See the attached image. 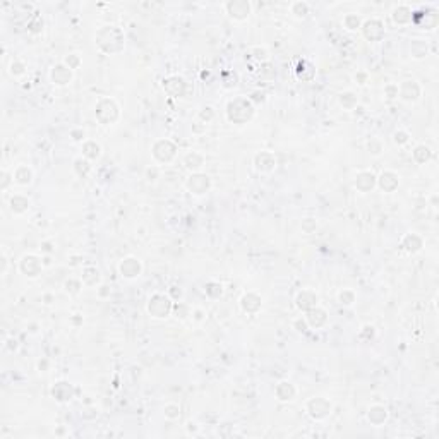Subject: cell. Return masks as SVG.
<instances>
[{
    "mask_svg": "<svg viewBox=\"0 0 439 439\" xmlns=\"http://www.w3.org/2000/svg\"><path fill=\"white\" fill-rule=\"evenodd\" d=\"M384 93L388 95V98H394V96H398V86H393V84H389V86L384 88Z\"/></svg>",
    "mask_w": 439,
    "mask_h": 439,
    "instance_id": "obj_42",
    "label": "cell"
},
{
    "mask_svg": "<svg viewBox=\"0 0 439 439\" xmlns=\"http://www.w3.org/2000/svg\"><path fill=\"white\" fill-rule=\"evenodd\" d=\"M206 293L209 297H213V299H216V297H220L221 293H223V287H221L220 283H208Z\"/></svg>",
    "mask_w": 439,
    "mask_h": 439,
    "instance_id": "obj_37",
    "label": "cell"
},
{
    "mask_svg": "<svg viewBox=\"0 0 439 439\" xmlns=\"http://www.w3.org/2000/svg\"><path fill=\"white\" fill-rule=\"evenodd\" d=\"M369 150H370V153H374V155H379L381 153V143H377V141H370L369 143Z\"/></svg>",
    "mask_w": 439,
    "mask_h": 439,
    "instance_id": "obj_43",
    "label": "cell"
},
{
    "mask_svg": "<svg viewBox=\"0 0 439 439\" xmlns=\"http://www.w3.org/2000/svg\"><path fill=\"white\" fill-rule=\"evenodd\" d=\"M83 155L86 156V158H98L100 156V146L96 143H93V141H88V143H84L83 146Z\"/></svg>",
    "mask_w": 439,
    "mask_h": 439,
    "instance_id": "obj_29",
    "label": "cell"
},
{
    "mask_svg": "<svg viewBox=\"0 0 439 439\" xmlns=\"http://www.w3.org/2000/svg\"><path fill=\"white\" fill-rule=\"evenodd\" d=\"M338 299H340V304L352 305L353 302H355V295H353V292H350V290H343V292L338 295Z\"/></svg>",
    "mask_w": 439,
    "mask_h": 439,
    "instance_id": "obj_36",
    "label": "cell"
},
{
    "mask_svg": "<svg viewBox=\"0 0 439 439\" xmlns=\"http://www.w3.org/2000/svg\"><path fill=\"white\" fill-rule=\"evenodd\" d=\"M340 103L343 105L347 110H352V108H355L357 105V96L353 95V93H343V95L340 96Z\"/></svg>",
    "mask_w": 439,
    "mask_h": 439,
    "instance_id": "obj_32",
    "label": "cell"
},
{
    "mask_svg": "<svg viewBox=\"0 0 439 439\" xmlns=\"http://www.w3.org/2000/svg\"><path fill=\"white\" fill-rule=\"evenodd\" d=\"M90 163L86 162V160H83V158H78L74 162V170H76V174L78 175H81V177H84L88 174V172H90Z\"/></svg>",
    "mask_w": 439,
    "mask_h": 439,
    "instance_id": "obj_33",
    "label": "cell"
},
{
    "mask_svg": "<svg viewBox=\"0 0 439 439\" xmlns=\"http://www.w3.org/2000/svg\"><path fill=\"white\" fill-rule=\"evenodd\" d=\"M165 415L168 418H177L180 415V408L177 405H167L165 406Z\"/></svg>",
    "mask_w": 439,
    "mask_h": 439,
    "instance_id": "obj_38",
    "label": "cell"
},
{
    "mask_svg": "<svg viewBox=\"0 0 439 439\" xmlns=\"http://www.w3.org/2000/svg\"><path fill=\"white\" fill-rule=\"evenodd\" d=\"M11 74L12 76H21V74H24V66H23V64H19V62L12 64V66H11Z\"/></svg>",
    "mask_w": 439,
    "mask_h": 439,
    "instance_id": "obj_41",
    "label": "cell"
},
{
    "mask_svg": "<svg viewBox=\"0 0 439 439\" xmlns=\"http://www.w3.org/2000/svg\"><path fill=\"white\" fill-rule=\"evenodd\" d=\"M374 185H376V177L370 174V172H362V174H358V175H357V179H355V187H357L360 192H369V191H372Z\"/></svg>",
    "mask_w": 439,
    "mask_h": 439,
    "instance_id": "obj_18",
    "label": "cell"
},
{
    "mask_svg": "<svg viewBox=\"0 0 439 439\" xmlns=\"http://www.w3.org/2000/svg\"><path fill=\"white\" fill-rule=\"evenodd\" d=\"M394 143H396V144H405V143H408V134H406V132H403V131L394 132Z\"/></svg>",
    "mask_w": 439,
    "mask_h": 439,
    "instance_id": "obj_40",
    "label": "cell"
},
{
    "mask_svg": "<svg viewBox=\"0 0 439 439\" xmlns=\"http://www.w3.org/2000/svg\"><path fill=\"white\" fill-rule=\"evenodd\" d=\"M297 307L300 309V311H311V309L316 307L317 304V297L314 295L312 292H309V290H304V292H300L299 295H297Z\"/></svg>",
    "mask_w": 439,
    "mask_h": 439,
    "instance_id": "obj_16",
    "label": "cell"
},
{
    "mask_svg": "<svg viewBox=\"0 0 439 439\" xmlns=\"http://www.w3.org/2000/svg\"><path fill=\"white\" fill-rule=\"evenodd\" d=\"M326 312L323 311V309H319L316 305L314 309H311V311H307V316H305V321H307L309 326H312V328H321L324 323H326Z\"/></svg>",
    "mask_w": 439,
    "mask_h": 439,
    "instance_id": "obj_20",
    "label": "cell"
},
{
    "mask_svg": "<svg viewBox=\"0 0 439 439\" xmlns=\"http://www.w3.org/2000/svg\"><path fill=\"white\" fill-rule=\"evenodd\" d=\"M295 328H297V331H305V329H307V321L297 319L295 321Z\"/></svg>",
    "mask_w": 439,
    "mask_h": 439,
    "instance_id": "obj_44",
    "label": "cell"
},
{
    "mask_svg": "<svg viewBox=\"0 0 439 439\" xmlns=\"http://www.w3.org/2000/svg\"><path fill=\"white\" fill-rule=\"evenodd\" d=\"M19 268L26 276H38L40 271H42V261L36 256H24L19 263Z\"/></svg>",
    "mask_w": 439,
    "mask_h": 439,
    "instance_id": "obj_10",
    "label": "cell"
},
{
    "mask_svg": "<svg viewBox=\"0 0 439 439\" xmlns=\"http://www.w3.org/2000/svg\"><path fill=\"white\" fill-rule=\"evenodd\" d=\"M187 189L191 191V194H196V196H203L204 192L209 189V179L206 175L203 174H196V175H191L187 180Z\"/></svg>",
    "mask_w": 439,
    "mask_h": 439,
    "instance_id": "obj_9",
    "label": "cell"
},
{
    "mask_svg": "<svg viewBox=\"0 0 439 439\" xmlns=\"http://www.w3.org/2000/svg\"><path fill=\"white\" fill-rule=\"evenodd\" d=\"M96 119L103 124V126H108V124H114L117 119H119V107L114 100L110 98H102L96 105Z\"/></svg>",
    "mask_w": 439,
    "mask_h": 439,
    "instance_id": "obj_3",
    "label": "cell"
},
{
    "mask_svg": "<svg viewBox=\"0 0 439 439\" xmlns=\"http://www.w3.org/2000/svg\"><path fill=\"white\" fill-rule=\"evenodd\" d=\"M28 208H30V199H26L24 196H14L11 199V209L16 215H21V213L28 211Z\"/></svg>",
    "mask_w": 439,
    "mask_h": 439,
    "instance_id": "obj_26",
    "label": "cell"
},
{
    "mask_svg": "<svg viewBox=\"0 0 439 439\" xmlns=\"http://www.w3.org/2000/svg\"><path fill=\"white\" fill-rule=\"evenodd\" d=\"M175 144L170 143L168 139H160L155 143V146H153V156H155L156 160H158L160 163H168L172 158L175 156Z\"/></svg>",
    "mask_w": 439,
    "mask_h": 439,
    "instance_id": "obj_5",
    "label": "cell"
},
{
    "mask_svg": "<svg viewBox=\"0 0 439 439\" xmlns=\"http://www.w3.org/2000/svg\"><path fill=\"white\" fill-rule=\"evenodd\" d=\"M240 307L244 309L245 312L254 314L261 309V299L256 295V293H247L240 299Z\"/></svg>",
    "mask_w": 439,
    "mask_h": 439,
    "instance_id": "obj_21",
    "label": "cell"
},
{
    "mask_svg": "<svg viewBox=\"0 0 439 439\" xmlns=\"http://www.w3.org/2000/svg\"><path fill=\"white\" fill-rule=\"evenodd\" d=\"M388 418V410L381 405H376L369 410V420L372 422L374 425H381L382 422Z\"/></svg>",
    "mask_w": 439,
    "mask_h": 439,
    "instance_id": "obj_24",
    "label": "cell"
},
{
    "mask_svg": "<svg viewBox=\"0 0 439 439\" xmlns=\"http://www.w3.org/2000/svg\"><path fill=\"white\" fill-rule=\"evenodd\" d=\"M331 408H333V405L329 403L326 398H321V396L319 398H312V400L307 403L309 415H311L312 418H317V420L328 417L329 413H331Z\"/></svg>",
    "mask_w": 439,
    "mask_h": 439,
    "instance_id": "obj_6",
    "label": "cell"
},
{
    "mask_svg": "<svg viewBox=\"0 0 439 439\" xmlns=\"http://www.w3.org/2000/svg\"><path fill=\"white\" fill-rule=\"evenodd\" d=\"M50 78L52 81H54V84H57V86H66L72 79V69L64 66V64H59V66H55L54 69H52Z\"/></svg>",
    "mask_w": 439,
    "mask_h": 439,
    "instance_id": "obj_11",
    "label": "cell"
},
{
    "mask_svg": "<svg viewBox=\"0 0 439 439\" xmlns=\"http://www.w3.org/2000/svg\"><path fill=\"white\" fill-rule=\"evenodd\" d=\"M79 62H81V60H79L78 54H72V55H69V57L66 59V64H67V67H69V69H76V67L79 66Z\"/></svg>",
    "mask_w": 439,
    "mask_h": 439,
    "instance_id": "obj_39",
    "label": "cell"
},
{
    "mask_svg": "<svg viewBox=\"0 0 439 439\" xmlns=\"http://www.w3.org/2000/svg\"><path fill=\"white\" fill-rule=\"evenodd\" d=\"M31 179H33V172L28 167H19L18 170L14 172V180L21 185H28L31 182Z\"/></svg>",
    "mask_w": 439,
    "mask_h": 439,
    "instance_id": "obj_28",
    "label": "cell"
},
{
    "mask_svg": "<svg viewBox=\"0 0 439 439\" xmlns=\"http://www.w3.org/2000/svg\"><path fill=\"white\" fill-rule=\"evenodd\" d=\"M254 163H256V168L259 172H271V170H275V167H276V158L273 153L263 151L254 158Z\"/></svg>",
    "mask_w": 439,
    "mask_h": 439,
    "instance_id": "obj_14",
    "label": "cell"
},
{
    "mask_svg": "<svg viewBox=\"0 0 439 439\" xmlns=\"http://www.w3.org/2000/svg\"><path fill=\"white\" fill-rule=\"evenodd\" d=\"M430 156L432 155H430V150L427 146H417L415 151H413V158H415V162H418V163L429 162Z\"/></svg>",
    "mask_w": 439,
    "mask_h": 439,
    "instance_id": "obj_30",
    "label": "cell"
},
{
    "mask_svg": "<svg viewBox=\"0 0 439 439\" xmlns=\"http://www.w3.org/2000/svg\"><path fill=\"white\" fill-rule=\"evenodd\" d=\"M254 115V107L251 100L237 98L227 105V119L233 124H245Z\"/></svg>",
    "mask_w": 439,
    "mask_h": 439,
    "instance_id": "obj_2",
    "label": "cell"
},
{
    "mask_svg": "<svg viewBox=\"0 0 439 439\" xmlns=\"http://www.w3.org/2000/svg\"><path fill=\"white\" fill-rule=\"evenodd\" d=\"M362 31H364V36L369 42H379L382 36H384V26H382V23L377 21V19L365 21L364 26H362Z\"/></svg>",
    "mask_w": 439,
    "mask_h": 439,
    "instance_id": "obj_8",
    "label": "cell"
},
{
    "mask_svg": "<svg viewBox=\"0 0 439 439\" xmlns=\"http://www.w3.org/2000/svg\"><path fill=\"white\" fill-rule=\"evenodd\" d=\"M96 43L105 54H115L124 48V35L119 28L105 26L96 33Z\"/></svg>",
    "mask_w": 439,
    "mask_h": 439,
    "instance_id": "obj_1",
    "label": "cell"
},
{
    "mask_svg": "<svg viewBox=\"0 0 439 439\" xmlns=\"http://www.w3.org/2000/svg\"><path fill=\"white\" fill-rule=\"evenodd\" d=\"M83 281L86 285H96V283H98V281H100L98 269H95V268H86V269H84Z\"/></svg>",
    "mask_w": 439,
    "mask_h": 439,
    "instance_id": "obj_31",
    "label": "cell"
},
{
    "mask_svg": "<svg viewBox=\"0 0 439 439\" xmlns=\"http://www.w3.org/2000/svg\"><path fill=\"white\" fill-rule=\"evenodd\" d=\"M225 7H227L228 14L237 21H242L251 14V4L245 2V0H233V2H228Z\"/></svg>",
    "mask_w": 439,
    "mask_h": 439,
    "instance_id": "obj_7",
    "label": "cell"
},
{
    "mask_svg": "<svg viewBox=\"0 0 439 439\" xmlns=\"http://www.w3.org/2000/svg\"><path fill=\"white\" fill-rule=\"evenodd\" d=\"M343 23L347 30H357V28H360V18L355 14H348L347 18L343 19Z\"/></svg>",
    "mask_w": 439,
    "mask_h": 439,
    "instance_id": "obj_34",
    "label": "cell"
},
{
    "mask_svg": "<svg viewBox=\"0 0 439 439\" xmlns=\"http://www.w3.org/2000/svg\"><path fill=\"white\" fill-rule=\"evenodd\" d=\"M7 182H9V175L4 174V184H2V189H6V187H7Z\"/></svg>",
    "mask_w": 439,
    "mask_h": 439,
    "instance_id": "obj_45",
    "label": "cell"
},
{
    "mask_svg": "<svg viewBox=\"0 0 439 439\" xmlns=\"http://www.w3.org/2000/svg\"><path fill=\"white\" fill-rule=\"evenodd\" d=\"M401 245L405 247L406 252H418L422 249V239L418 235H415V233H408V235L403 237V240H401Z\"/></svg>",
    "mask_w": 439,
    "mask_h": 439,
    "instance_id": "obj_23",
    "label": "cell"
},
{
    "mask_svg": "<svg viewBox=\"0 0 439 439\" xmlns=\"http://www.w3.org/2000/svg\"><path fill=\"white\" fill-rule=\"evenodd\" d=\"M393 21L398 24H408L410 21H413L412 9L406 6H398L396 9L393 11Z\"/></svg>",
    "mask_w": 439,
    "mask_h": 439,
    "instance_id": "obj_22",
    "label": "cell"
},
{
    "mask_svg": "<svg viewBox=\"0 0 439 439\" xmlns=\"http://www.w3.org/2000/svg\"><path fill=\"white\" fill-rule=\"evenodd\" d=\"M376 182L384 192H393L398 187V175L393 172H382Z\"/></svg>",
    "mask_w": 439,
    "mask_h": 439,
    "instance_id": "obj_17",
    "label": "cell"
},
{
    "mask_svg": "<svg viewBox=\"0 0 439 439\" xmlns=\"http://www.w3.org/2000/svg\"><path fill=\"white\" fill-rule=\"evenodd\" d=\"M184 162H185V167H187V168H191V170H197V168H201L204 165V158H203V155L192 151V153H189V155H185Z\"/></svg>",
    "mask_w": 439,
    "mask_h": 439,
    "instance_id": "obj_27",
    "label": "cell"
},
{
    "mask_svg": "<svg viewBox=\"0 0 439 439\" xmlns=\"http://www.w3.org/2000/svg\"><path fill=\"white\" fill-rule=\"evenodd\" d=\"M163 88L168 95L182 96L184 91H185V83H184L182 78H179V76H172V78H168L163 81Z\"/></svg>",
    "mask_w": 439,
    "mask_h": 439,
    "instance_id": "obj_15",
    "label": "cell"
},
{
    "mask_svg": "<svg viewBox=\"0 0 439 439\" xmlns=\"http://www.w3.org/2000/svg\"><path fill=\"white\" fill-rule=\"evenodd\" d=\"M292 12L297 16V18H304V16L309 12V6L305 2H295V4H292Z\"/></svg>",
    "mask_w": 439,
    "mask_h": 439,
    "instance_id": "obj_35",
    "label": "cell"
},
{
    "mask_svg": "<svg viewBox=\"0 0 439 439\" xmlns=\"http://www.w3.org/2000/svg\"><path fill=\"white\" fill-rule=\"evenodd\" d=\"M172 309H174L172 300L168 299V297L162 295V293L153 295L150 302H148V312H150L153 317H167Z\"/></svg>",
    "mask_w": 439,
    "mask_h": 439,
    "instance_id": "obj_4",
    "label": "cell"
},
{
    "mask_svg": "<svg viewBox=\"0 0 439 439\" xmlns=\"http://www.w3.org/2000/svg\"><path fill=\"white\" fill-rule=\"evenodd\" d=\"M398 95L405 100V102H415L420 96V86L415 81H403L398 86Z\"/></svg>",
    "mask_w": 439,
    "mask_h": 439,
    "instance_id": "obj_12",
    "label": "cell"
},
{
    "mask_svg": "<svg viewBox=\"0 0 439 439\" xmlns=\"http://www.w3.org/2000/svg\"><path fill=\"white\" fill-rule=\"evenodd\" d=\"M54 396L57 398L59 401H67L72 398V388L71 384H67V382H59V384H55L54 388Z\"/></svg>",
    "mask_w": 439,
    "mask_h": 439,
    "instance_id": "obj_25",
    "label": "cell"
},
{
    "mask_svg": "<svg viewBox=\"0 0 439 439\" xmlns=\"http://www.w3.org/2000/svg\"><path fill=\"white\" fill-rule=\"evenodd\" d=\"M275 393H276L278 400H281V401H290V400H293V398H295L297 389L293 388L292 382H288V381H281L280 384L276 386Z\"/></svg>",
    "mask_w": 439,
    "mask_h": 439,
    "instance_id": "obj_19",
    "label": "cell"
},
{
    "mask_svg": "<svg viewBox=\"0 0 439 439\" xmlns=\"http://www.w3.org/2000/svg\"><path fill=\"white\" fill-rule=\"evenodd\" d=\"M119 269H120V275L131 280V278H136L141 275V263L136 257H126V259L120 263Z\"/></svg>",
    "mask_w": 439,
    "mask_h": 439,
    "instance_id": "obj_13",
    "label": "cell"
}]
</instances>
